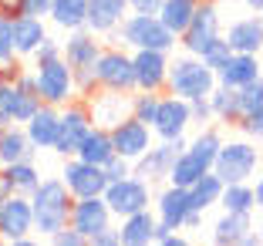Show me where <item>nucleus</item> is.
<instances>
[{"label": "nucleus", "mask_w": 263, "mask_h": 246, "mask_svg": "<svg viewBox=\"0 0 263 246\" xmlns=\"http://www.w3.org/2000/svg\"><path fill=\"white\" fill-rule=\"evenodd\" d=\"M88 105H91L95 125H101V128H115L118 122H125V118L132 115V94H122V91H105V88H98V91L88 98Z\"/></svg>", "instance_id": "obj_19"}, {"label": "nucleus", "mask_w": 263, "mask_h": 246, "mask_svg": "<svg viewBox=\"0 0 263 246\" xmlns=\"http://www.w3.org/2000/svg\"><path fill=\"white\" fill-rule=\"evenodd\" d=\"M230 58H233V47H230V41H226V37H216L206 51H202V61H206L213 71H219Z\"/></svg>", "instance_id": "obj_39"}, {"label": "nucleus", "mask_w": 263, "mask_h": 246, "mask_svg": "<svg viewBox=\"0 0 263 246\" xmlns=\"http://www.w3.org/2000/svg\"><path fill=\"white\" fill-rule=\"evenodd\" d=\"M4 182L10 185V193L14 196H31L34 189L41 185V172L34 162H14V165H4L0 169Z\"/></svg>", "instance_id": "obj_33"}, {"label": "nucleus", "mask_w": 263, "mask_h": 246, "mask_svg": "<svg viewBox=\"0 0 263 246\" xmlns=\"http://www.w3.org/2000/svg\"><path fill=\"white\" fill-rule=\"evenodd\" d=\"M41 148L31 142L24 125H7L0 128V169L4 165H14V162H34Z\"/></svg>", "instance_id": "obj_22"}, {"label": "nucleus", "mask_w": 263, "mask_h": 246, "mask_svg": "<svg viewBox=\"0 0 263 246\" xmlns=\"http://www.w3.org/2000/svg\"><path fill=\"white\" fill-rule=\"evenodd\" d=\"M61 54H64L61 41H54V37H47L44 44L37 47V54H34V61H51V58H61Z\"/></svg>", "instance_id": "obj_49"}, {"label": "nucleus", "mask_w": 263, "mask_h": 246, "mask_svg": "<svg viewBox=\"0 0 263 246\" xmlns=\"http://www.w3.org/2000/svg\"><path fill=\"white\" fill-rule=\"evenodd\" d=\"M41 105H44V98L34 85V74L27 71L21 81H14V125H27Z\"/></svg>", "instance_id": "obj_30"}, {"label": "nucleus", "mask_w": 263, "mask_h": 246, "mask_svg": "<svg viewBox=\"0 0 263 246\" xmlns=\"http://www.w3.org/2000/svg\"><path fill=\"white\" fill-rule=\"evenodd\" d=\"M189 125H193V108H189V101L179 98V94L162 91V101H159V111H155V122H152L155 139L159 142L186 139Z\"/></svg>", "instance_id": "obj_10"}, {"label": "nucleus", "mask_w": 263, "mask_h": 246, "mask_svg": "<svg viewBox=\"0 0 263 246\" xmlns=\"http://www.w3.org/2000/svg\"><path fill=\"white\" fill-rule=\"evenodd\" d=\"M189 108H193V125H199V128H206L209 122H216V115H213V101L209 98H193Z\"/></svg>", "instance_id": "obj_43"}, {"label": "nucleus", "mask_w": 263, "mask_h": 246, "mask_svg": "<svg viewBox=\"0 0 263 246\" xmlns=\"http://www.w3.org/2000/svg\"><path fill=\"white\" fill-rule=\"evenodd\" d=\"M24 4H27V0H0V17H7V21L24 17Z\"/></svg>", "instance_id": "obj_50"}, {"label": "nucleus", "mask_w": 263, "mask_h": 246, "mask_svg": "<svg viewBox=\"0 0 263 246\" xmlns=\"http://www.w3.org/2000/svg\"><path fill=\"white\" fill-rule=\"evenodd\" d=\"M240 105H243V115L263 108V78H256V81H250L247 88H240Z\"/></svg>", "instance_id": "obj_40"}, {"label": "nucleus", "mask_w": 263, "mask_h": 246, "mask_svg": "<svg viewBox=\"0 0 263 246\" xmlns=\"http://www.w3.org/2000/svg\"><path fill=\"white\" fill-rule=\"evenodd\" d=\"M256 233H260V236H263V219H260V226H256Z\"/></svg>", "instance_id": "obj_60"}, {"label": "nucleus", "mask_w": 263, "mask_h": 246, "mask_svg": "<svg viewBox=\"0 0 263 246\" xmlns=\"http://www.w3.org/2000/svg\"><path fill=\"white\" fill-rule=\"evenodd\" d=\"M108 131H111V142H115V152L122 155V159H128V162L142 159V155L159 142L155 131H152V125L139 122L135 115H128L125 122H118L115 128H108Z\"/></svg>", "instance_id": "obj_13"}, {"label": "nucleus", "mask_w": 263, "mask_h": 246, "mask_svg": "<svg viewBox=\"0 0 263 246\" xmlns=\"http://www.w3.org/2000/svg\"><path fill=\"white\" fill-rule=\"evenodd\" d=\"M219 85L216 71L209 68L202 58H196V54H176L169 64V88L165 91L169 94H179V98H209L213 94V88Z\"/></svg>", "instance_id": "obj_3"}, {"label": "nucleus", "mask_w": 263, "mask_h": 246, "mask_svg": "<svg viewBox=\"0 0 263 246\" xmlns=\"http://www.w3.org/2000/svg\"><path fill=\"white\" fill-rule=\"evenodd\" d=\"M135 58V78H139V91H155L162 94L169 88V51H132Z\"/></svg>", "instance_id": "obj_14"}, {"label": "nucleus", "mask_w": 263, "mask_h": 246, "mask_svg": "<svg viewBox=\"0 0 263 246\" xmlns=\"http://www.w3.org/2000/svg\"><path fill=\"white\" fill-rule=\"evenodd\" d=\"M10 196H14V193H10V185L4 182V176H0V209H4V202H7Z\"/></svg>", "instance_id": "obj_56"}, {"label": "nucleus", "mask_w": 263, "mask_h": 246, "mask_svg": "<svg viewBox=\"0 0 263 246\" xmlns=\"http://www.w3.org/2000/svg\"><path fill=\"white\" fill-rule=\"evenodd\" d=\"M51 246H88V236H85V233H78L74 226H64L61 233L51 236Z\"/></svg>", "instance_id": "obj_44"}, {"label": "nucleus", "mask_w": 263, "mask_h": 246, "mask_svg": "<svg viewBox=\"0 0 263 246\" xmlns=\"http://www.w3.org/2000/svg\"><path fill=\"white\" fill-rule=\"evenodd\" d=\"M51 4H54V0H27V4H24V14L44 17V21H47V14H51Z\"/></svg>", "instance_id": "obj_51"}, {"label": "nucleus", "mask_w": 263, "mask_h": 246, "mask_svg": "<svg viewBox=\"0 0 263 246\" xmlns=\"http://www.w3.org/2000/svg\"><path fill=\"white\" fill-rule=\"evenodd\" d=\"M88 7H91V0H54L47 21L64 34L81 31V27H88Z\"/></svg>", "instance_id": "obj_28"}, {"label": "nucleus", "mask_w": 263, "mask_h": 246, "mask_svg": "<svg viewBox=\"0 0 263 246\" xmlns=\"http://www.w3.org/2000/svg\"><path fill=\"white\" fill-rule=\"evenodd\" d=\"M105 172H108V182H118V179H125V176H132V172H135V162H128V159H122V155H115V159L105 165Z\"/></svg>", "instance_id": "obj_45"}, {"label": "nucleus", "mask_w": 263, "mask_h": 246, "mask_svg": "<svg viewBox=\"0 0 263 246\" xmlns=\"http://www.w3.org/2000/svg\"><path fill=\"white\" fill-rule=\"evenodd\" d=\"M155 230H159V216L155 209H142L125 219H118V233H122V246H155Z\"/></svg>", "instance_id": "obj_25"}, {"label": "nucleus", "mask_w": 263, "mask_h": 246, "mask_svg": "<svg viewBox=\"0 0 263 246\" xmlns=\"http://www.w3.org/2000/svg\"><path fill=\"white\" fill-rule=\"evenodd\" d=\"M24 74H27V68H24L21 58H14V61H7V64H0V81H7V85L21 81Z\"/></svg>", "instance_id": "obj_47"}, {"label": "nucleus", "mask_w": 263, "mask_h": 246, "mask_svg": "<svg viewBox=\"0 0 263 246\" xmlns=\"http://www.w3.org/2000/svg\"><path fill=\"white\" fill-rule=\"evenodd\" d=\"M24 128H27V135H31V142L37 148H51V152H54L58 135H61V108L44 101V105L31 115V122L24 125Z\"/></svg>", "instance_id": "obj_23"}, {"label": "nucleus", "mask_w": 263, "mask_h": 246, "mask_svg": "<svg viewBox=\"0 0 263 246\" xmlns=\"http://www.w3.org/2000/svg\"><path fill=\"white\" fill-rule=\"evenodd\" d=\"M155 216H159V223H165L169 230H186L189 219H193L196 206H193V196H189V189H182V185H165L162 193H155V202H152Z\"/></svg>", "instance_id": "obj_12"}, {"label": "nucleus", "mask_w": 263, "mask_h": 246, "mask_svg": "<svg viewBox=\"0 0 263 246\" xmlns=\"http://www.w3.org/2000/svg\"><path fill=\"white\" fill-rule=\"evenodd\" d=\"M253 189H256V209H263V176H256Z\"/></svg>", "instance_id": "obj_57"}, {"label": "nucleus", "mask_w": 263, "mask_h": 246, "mask_svg": "<svg viewBox=\"0 0 263 246\" xmlns=\"http://www.w3.org/2000/svg\"><path fill=\"white\" fill-rule=\"evenodd\" d=\"M155 246H193V243H189L186 236H179V233H169V236H162Z\"/></svg>", "instance_id": "obj_54"}, {"label": "nucleus", "mask_w": 263, "mask_h": 246, "mask_svg": "<svg viewBox=\"0 0 263 246\" xmlns=\"http://www.w3.org/2000/svg\"><path fill=\"white\" fill-rule=\"evenodd\" d=\"M111 44L128 47V51H169V54H176L179 37L162 24L159 14H128L125 24L111 34Z\"/></svg>", "instance_id": "obj_2"}, {"label": "nucleus", "mask_w": 263, "mask_h": 246, "mask_svg": "<svg viewBox=\"0 0 263 246\" xmlns=\"http://www.w3.org/2000/svg\"><path fill=\"white\" fill-rule=\"evenodd\" d=\"M17 58V47H14V21L0 17V64H7Z\"/></svg>", "instance_id": "obj_41"}, {"label": "nucleus", "mask_w": 263, "mask_h": 246, "mask_svg": "<svg viewBox=\"0 0 263 246\" xmlns=\"http://www.w3.org/2000/svg\"><path fill=\"white\" fill-rule=\"evenodd\" d=\"M61 47H64V61H68L74 71L95 68V64H98V58H101V51H105V47H101V41H98V34H91L88 27L64 34Z\"/></svg>", "instance_id": "obj_17"}, {"label": "nucleus", "mask_w": 263, "mask_h": 246, "mask_svg": "<svg viewBox=\"0 0 263 246\" xmlns=\"http://www.w3.org/2000/svg\"><path fill=\"white\" fill-rule=\"evenodd\" d=\"M199 4H202V0H162L159 17H162V24L169 27L172 34H176V37H182V34H186V27L193 24Z\"/></svg>", "instance_id": "obj_31"}, {"label": "nucleus", "mask_w": 263, "mask_h": 246, "mask_svg": "<svg viewBox=\"0 0 263 246\" xmlns=\"http://www.w3.org/2000/svg\"><path fill=\"white\" fill-rule=\"evenodd\" d=\"M223 37L230 41V47L236 54H263V17L247 14L240 21H233Z\"/></svg>", "instance_id": "obj_21"}, {"label": "nucleus", "mask_w": 263, "mask_h": 246, "mask_svg": "<svg viewBox=\"0 0 263 246\" xmlns=\"http://www.w3.org/2000/svg\"><path fill=\"white\" fill-rule=\"evenodd\" d=\"M216 78H219V85L236 88V91H240V88H247L250 81L263 78V61H260V54H236V51H233V58L216 71Z\"/></svg>", "instance_id": "obj_24"}, {"label": "nucleus", "mask_w": 263, "mask_h": 246, "mask_svg": "<svg viewBox=\"0 0 263 246\" xmlns=\"http://www.w3.org/2000/svg\"><path fill=\"white\" fill-rule=\"evenodd\" d=\"M216 37H223V14H219V4L216 0H202L199 10H196V17H193V24H189L186 34L179 37V47H182L186 54L202 58V51H206Z\"/></svg>", "instance_id": "obj_8"}, {"label": "nucleus", "mask_w": 263, "mask_h": 246, "mask_svg": "<svg viewBox=\"0 0 263 246\" xmlns=\"http://www.w3.org/2000/svg\"><path fill=\"white\" fill-rule=\"evenodd\" d=\"M0 246H7V239H4V236H0Z\"/></svg>", "instance_id": "obj_61"}, {"label": "nucleus", "mask_w": 263, "mask_h": 246, "mask_svg": "<svg viewBox=\"0 0 263 246\" xmlns=\"http://www.w3.org/2000/svg\"><path fill=\"white\" fill-rule=\"evenodd\" d=\"M206 172H213V169H206L199 159H193L189 155V148L186 152H179L176 155V162H172V172H169V179L165 182H172V185H182V189H189V185H196Z\"/></svg>", "instance_id": "obj_34"}, {"label": "nucleus", "mask_w": 263, "mask_h": 246, "mask_svg": "<svg viewBox=\"0 0 263 246\" xmlns=\"http://www.w3.org/2000/svg\"><path fill=\"white\" fill-rule=\"evenodd\" d=\"M250 230H253L250 213H226L223 209V216L209 230V246H236L243 239V233H250Z\"/></svg>", "instance_id": "obj_27"}, {"label": "nucleus", "mask_w": 263, "mask_h": 246, "mask_svg": "<svg viewBox=\"0 0 263 246\" xmlns=\"http://www.w3.org/2000/svg\"><path fill=\"white\" fill-rule=\"evenodd\" d=\"M111 219H115V213H111V206L105 202V196H88V199H74V209H71V226H74L78 233H85L88 239H91L95 233L108 230Z\"/></svg>", "instance_id": "obj_16"}, {"label": "nucleus", "mask_w": 263, "mask_h": 246, "mask_svg": "<svg viewBox=\"0 0 263 246\" xmlns=\"http://www.w3.org/2000/svg\"><path fill=\"white\" fill-rule=\"evenodd\" d=\"M7 246H44V236L31 233V236H21V239H7Z\"/></svg>", "instance_id": "obj_53"}, {"label": "nucleus", "mask_w": 263, "mask_h": 246, "mask_svg": "<svg viewBox=\"0 0 263 246\" xmlns=\"http://www.w3.org/2000/svg\"><path fill=\"white\" fill-rule=\"evenodd\" d=\"M219 206L226 213H253L256 209V189L253 182H226Z\"/></svg>", "instance_id": "obj_37"}, {"label": "nucleus", "mask_w": 263, "mask_h": 246, "mask_svg": "<svg viewBox=\"0 0 263 246\" xmlns=\"http://www.w3.org/2000/svg\"><path fill=\"white\" fill-rule=\"evenodd\" d=\"M236 246H263V236H260L256 230H250V233H243V239H240Z\"/></svg>", "instance_id": "obj_55"}, {"label": "nucleus", "mask_w": 263, "mask_h": 246, "mask_svg": "<svg viewBox=\"0 0 263 246\" xmlns=\"http://www.w3.org/2000/svg\"><path fill=\"white\" fill-rule=\"evenodd\" d=\"M132 14L128 0H91L88 7V31L98 37H111L125 24V17Z\"/></svg>", "instance_id": "obj_20"}, {"label": "nucleus", "mask_w": 263, "mask_h": 246, "mask_svg": "<svg viewBox=\"0 0 263 246\" xmlns=\"http://www.w3.org/2000/svg\"><path fill=\"white\" fill-rule=\"evenodd\" d=\"M115 142H111V131L108 128H101V125H95L91 131L85 135V142H81V148H78V159H85L91 162V165H108L111 159H115Z\"/></svg>", "instance_id": "obj_29"}, {"label": "nucleus", "mask_w": 263, "mask_h": 246, "mask_svg": "<svg viewBox=\"0 0 263 246\" xmlns=\"http://www.w3.org/2000/svg\"><path fill=\"white\" fill-rule=\"evenodd\" d=\"M189 148V139H176V142H155L142 159H135V176L148 179V182H159V179H169L172 162L179 152Z\"/></svg>", "instance_id": "obj_15"}, {"label": "nucleus", "mask_w": 263, "mask_h": 246, "mask_svg": "<svg viewBox=\"0 0 263 246\" xmlns=\"http://www.w3.org/2000/svg\"><path fill=\"white\" fill-rule=\"evenodd\" d=\"M105 202L111 206L115 219H125V216L142 213V209H152V202H155L152 182L132 172V176L118 179V182H108V189H105Z\"/></svg>", "instance_id": "obj_7"}, {"label": "nucleus", "mask_w": 263, "mask_h": 246, "mask_svg": "<svg viewBox=\"0 0 263 246\" xmlns=\"http://www.w3.org/2000/svg\"><path fill=\"white\" fill-rule=\"evenodd\" d=\"M31 74H34V85H37L41 98L47 105L64 108L74 98H81L78 94V81H74V68L64 61V54L61 58H51V61H34Z\"/></svg>", "instance_id": "obj_4"}, {"label": "nucleus", "mask_w": 263, "mask_h": 246, "mask_svg": "<svg viewBox=\"0 0 263 246\" xmlns=\"http://www.w3.org/2000/svg\"><path fill=\"white\" fill-rule=\"evenodd\" d=\"M223 189H226V182H223V179H219L216 172H206V176H202L196 185H189L193 206L199 209V213H206L209 206H219V199H223Z\"/></svg>", "instance_id": "obj_35"}, {"label": "nucleus", "mask_w": 263, "mask_h": 246, "mask_svg": "<svg viewBox=\"0 0 263 246\" xmlns=\"http://www.w3.org/2000/svg\"><path fill=\"white\" fill-rule=\"evenodd\" d=\"M256 165H260V148L250 139H230L219 148L213 172L223 182H250L256 176Z\"/></svg>", "instance_id": "obj_6"}, {"label": "nucleus", "mask_w": 263, "mask_h": 246, "mask_svg": "<svg viewBox=\"0 0 263 246\" xmlns=\"http://www.w3.org/2000/svg\"><path fill=\"white\" fill-rule=\"evenodd\" d=\"M219 148H223V139H219V131L213 128V125L199 128V135H196V139H189V155H193V159H199L206 169H213V165H216Z\"/></svg>", "instance_id": "obj_36"}, {"label": "nucleus", "mask_w": 263, "mask_h": 246, "mask_svg": "<svg viewBox=\"0 0 263 246\" xmlns=\"http://www.w3.org/2000/svg\"><path fill=\"white\" fill-rule=\"evenodd\" d=\"M34 206V233L44 239H51L54 233H61L64 226H71V209H74V196L64 185V179H41V185L31 193Z\"/></svg>", "instance_id": "obj_1"}, {"label": "nucleus", "mask_w": 263, "mask_h": 246, "mask_svg": "<svg viewBox=\"0 0 263 246\" xmlns=\"http://www.w3.org/2000/svg\"><path fill=\"white\" fill-rule=\"evenodd\" d=\"M132 14H159V7H162V0H128Z\"/></svg>", "instance_id": "obj_52"}, {"label": "nucleus", "mask_w": 263, "mask_h": 246, "mask_svg": "<svg viewBox=\"0 0 263 246\" xmlns=\"http://www.w3.org/2000/svg\"><path fill=\"white\" fill-rule=\"evenodd\" d=\"M216 4H219V7H226V4L233 7V4H243V0H216Z\"/></svg>", "instance_id": "obj_59"}, {"label": "nucleus", "mask_w": 263, "mask_h": 246, "mask_svg": "<svg viewBox=\"0 0 263 246\" xmlns=\"http://www.w3.org/2000/svg\"><path fill=\"white\" fill-rule=\"evenodd\" d=\"M243 4H247L253 14H260V10H263V0H243Z\"/></svg>", "instance_id": "obj_58"}, {"label": "nucleus", "mask_w": 263, "mask_h": 246, "mask_svg": "<svg viewBox=\"0 0 263 246\" xmlns=\"http://www.w3.org/2000/svg\"><path fill=\"white\" fill-rule=\"evenodd\" d=\"M236 128H243L250 139H263V108H256V111L243 115V122L236 125Z\"/></svg>", "instance_id": "obj_46"}, {"label": "nucleus", "mask_w": 263, "mask_h": 246, "mask_svg": "<svg viewBox=\"0 0 263 246\" xmlns=\"http://www.w3.org/2000/svg\"><path fill=\"white\" fill-rule=\"evenodd\" d=\"M88 246H122V233H118V226H108V230L95 233L88 239Z\"/></svg>", "instance_id": "obj_48"}, {"label": "nucleus", "mask_w": 263, "mask_h": 246, "mask_svg": "<svg viewBox=\"0 0 263 246\" xmlns=\"http://www.w3.org/2000/svg\"><path fill=\"white\" fill-rule=\"evenodd\" d=\"M47 37H51V34H47L44 17L24 14V17H17V21H14V47H17V58H34V54H37V47L44 44Z\"/></svg>", "instance_id": "obj_26"}, {"label": "nucleus", "mask_w": 263, "mask_h": 246, "mask_svg": "<svg viewBox=\"0 0 263 246\" xmlns=\"http://www.w3.org/2000/svg\"><path fill=\"white\" fill-rule=\"evenodd\" d=\"M260 17H263V10H260Z\"/></svg>", "instance_id": "obj_62"}, {"label": "nucleus", "mask_w": 263, "mask_h": 246, "mask_svg": "<svg viewBox=\"0 0 263 246\" xmlns=\"http://www.w3.org/2000/svg\"><path fill=\"white\" fill-rule=\"evenodd\" d=\"M213 115H216L219 125H240L243 122V105H240V91L236 88H226V85H216L213 94Z\"/></svg>", "instance_id": "obj_32"}, {"label": "nucleus", "mask_w": 263, "mask_h": 246, "mask_svg": "<svg viewBox=\"0 0 263 246\" xmlns=\"http://www.w3.org/2000/svg\"><path fill=\"white\" fill-rule=\"evenodd\" d=\"M91 128H95V118H91V105H88V98H74L71 105L61 108V135H58L54 152L61 155V159L78 155V148H81V142H85V135Z\"/></svg>", "instance_id": "obj_9"}, {"label": "nucleus", "mask_w": 263, "mask_h": 246, "mask_svg": "<svg viewBox=\"0 0 263 246\" xmlns=\"http://www.w3.org/2000/svg\"><path fill=\"white\" fill-rule=\"evenodd\" d=\"M14 125V85L0 81V128Z\"/></svg>", "instance_id": "obj_42"}, {"label": "nucleus", "mask_w": 263, "mask_h": 246, "mask_svg": "<svg viewBox=\"0 0 263 246\" xmlns=\"http://www.w3.org/2000/svg\"><path fill=\"white\" fill-rule=\"evenodd\" d=\"M95 81L98 88L105 91H122V94H132L139 91V78H135V58H132L128 47H105L95 64Z\"/></svg>", "instance_id": "obj_5"}, {"label": "nucleus", "mask_w": 263, "mask_h": 246, "mask_svg": "<svg viewBox=\"0 0 263 246\" xmlns=\"http://www.w3.org/2000/svg\"><path fill=\"white\" fill-rule=\"evenodd\" d=\"M34 233V206L31 196H10L0 209V236L4 239H21Z\"/></svg>", "instance_id": "obj_18"}, {"label": "nucleus", "mask_w": 263, "mask_h": 246, "mask_svg": "<svg viewBox=\"0 0 263 246\" xmlns=\"http://www.w3.org/2000/svg\"><path fill=\"white\" fill-rule=\"evenodd\" d=\"M159 101H162V94H155V91H132V115L139 122L152 125L155 111H159Z\"/></svg>", "instance_id": "obj_38"}, {"label": "nucleus", "mask_w": 263, "mask_h": 246, "mask_svg": "<svg viewBox=\"0 0 263 246\" xmlns=\"http://www.w3.org/2000/svg\"><path fill=\"white\" fill-rule=\"evenodd\" d=\"M61 179H64V185L71 189V196H74V199H88V196H105V189H108V172L101 169V165H91V162L78 159V155L64 159Z\"/></svg>", "instance_id": "obj_11"}]
</instances>
